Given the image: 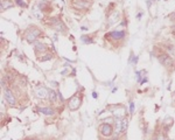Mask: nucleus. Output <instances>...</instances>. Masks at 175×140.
<instances>
[{"mask_svg":"<svg viewBox=\"0 0 175 140\" xmlns=\"http://www.w3.org/2000/svg\"><path fill=\"white\" fill-rule=\"evenodd\" d=\"M81 105H82V95H79V92H76L68 99V109L70 111H77Z\"/></svg>","mask_w":175,"mask_h":140,"instance_id":"f257e3e1","label":"nucleus"},{"mask_svg":"<svg viewBox=\"0 0 175 140\" xmlns=\"http://www.w3.org/2000/svg\"><path fill=\"white\" fill-rule=\"evenodd\" d=\"M126 38V34L124 30H118V32H111L105 35V40H109L110 42H112L113 44L123 42Z\"/></svg>","mask_w":175,"mask_h":140,"instance_id":"f03ea898","label":"nucleus"},{"mask_svg":"<svg viewBox=\"0 0 175 140\" xmlns=\"http://www.w3.org/2000/svg\"><path fill=\"white\" fill-rule=\"evenodd\" d=\"M98 132L99 134L104 137V138H111L113 133H114V130H113V126L109 123H102L101 125L98 126Z\"/></svg>","mask_w":175,"mask_h":140,"instance_id":"7ed1b4c3","label":"nucleus"},{"mask_svg":"<svg viewBox=\"0 0 175 140\" xmlns=\"http://www.w3.org/2000/svg\"><path fill=\"white\" fill-rule=\"evenodd\" d=\"M158 60H159V62L164 65L165 68L167 69H172V68H174V60L173 57L168 55L167 53H164V54H160L159 56H158Z\"/></svg>","mask_w":175,"mask_h":140,"instance_id":"20e7f679","label":"nucleus"},{"mask_svg":"<svg viewBox=\"0 0 175 140\" xmlns=\"http://www.w3.org/2000/svg\"><path fill=\"white\" fill-rule=\"evenodd\" d=\"M4 97H5L6 103L10 105L11 107H14L16 105V99H15V96L13 91L11 90L10 88H5L4 89Z\"/></svg>","mask_w":175,"mask_h":140,"instance_id":"39448f33","label":"nucleus"},{"mask_svg":"<svg viewBox=\"0 0 175 140\" xmlns=\"http://www.w3.org/2000/svg\"><path fill=\"white\" fill-rule=\"evenodd\" d=\"M52 28H54L55 30H57L60 33H65V30H67V27H65V25L61 21V20H54L53 24H52Z\"/></svg>","mask_w":175,"mask_h":140,"instance_id":"423d86ee","label":"nucleus"},{"mask_svg":"<svg viewBox=\"0 0 175 140\" xmlns=\"http://www.w3.org/2000/svg\"><path fill=\"white\" fill-rule=\"evenodd\" d=\"M73 7L75 10H88L90 7V2L84 0H75L73 2Z\"/></svg>","mask_w":175,"mask_h":140,"instance_id":"0eeeda50","label":"nucleus"},{"mask_svg":"<svg viewBox=\"0 0 175 140\" xmlns=\"http://www.w3.org/2000/svg\"><path fill=\"white\" fill-rule=\"evenodd\" d=\"M48 50V46L42 43V42H34V52L36 55H41V54L46 53Z\"/></svg>","mask_w":175,"mask_h":140,"instance_id":"6e6552de","label":"nucleus"},{"mask_svg":"<svg viewBox=\"0 0 175 140\" xmlns=\"http://www.w3.org/2000/svg\"><path fill=\"white\" fill-rule=\"evenodd\" d=\"M118 21H119V13L118 12H113V13H111V14L107 16V25L109 26L114 25Z\"/></svg>","mask_w":175,"mask_h":140,"instance_id":"1a4fd4ad","label":"nucleus"},{"mask_svg":"<svg viewBox=\"0 0 175 140\" xmlns=\"http://www.w3.org/2000/svg\"><path fill=\"white\" fill-rule=\"evenodd\" d=\"M27 30H28L29 33H32L33 35H35L38 39H39L40 36H43V33L41 32V29L38 28L36 26H29L28 28H27Z\"/></svg>","mask_w":175,"mask_h":140,"instance_id":"9d476101","label":"nucleus"},{"mask_svg":"<svg viewBox=\"0 0 175 140\" xmlns=\"http://www.w3.org/2000/svg\"><path fill=\"white\" fill-rule=\"evenodd\" d=\"M22 39H25L26 41H28L29 43H33V42H36V36L35 35H33L32 33H29L28 30L26 29V32H25V35L22 36Z\"/></svg>","mask_w":175,"mask_h":140,"instance_id":"9b49d317","label":"nucleus"},{"mask_svg":"<svg viewBox=\"0 0 175 140\" xmlns=\"http://www.w3.org/2000/svg\"><path fill=\"white\" fill-rule=\"evenodd\" d=\"M39 111L42 113V115H46V116H53L54 113H55V110H54L53 107L50 106H43V107H40Z\"/></svg>","mask_w":175,"mask_h":140,"instance_id":"f8f14e48","label":"nucleus"},{"mask_svg":"<svg viewBox=\"0 0 175 140\" xmlns=\"http://www.w3.org/2000/svg\"><path fill=\"white\" fill-rule=\"evenodd\" d=\"M48 93H49V91L46 88H40L39 90L36 91V96L39 97V98H47V97H48Z\"/></svg>","mask_w":175,"mask_h":140,"instance_id":"ddd939ff","label":"nucleus"},{"mask_svg":"<svg viewBox=\"0 0 175 140\" xmlns=\"http://www.w3.org/2000/svg\"><path fill=\"white\" fill-rule=\"evenodd\" d=\"M57 95L56 92L54 91V90H50L48 93V99L50 103H53V104H56V102H57Z\"/></svg>","mask_w":175,"mask_h":140,"instance_id":"4468645a","label":"nucleus"},{"mask_svg":"<svg viewBox=\"0 0 175 140\" xmlns=\"http://www.w3.org/2000/svg\"><path fill=\"white\" fill-rule=\"evenodd\" d=\"M122 134L124 133H126V130H127V126H128V118L127 117H124L122 118Z\"/></svg>","mask_w":175,"mask_h":140,"instance_id":"2eb2a0df","label":"nucleus"},{"mask_svg":"<svg viewBox=\"0 0 175 140\" xmlns=\"http://www.w3.org/2000/svg\"><path fill=\"white\" fill-rule=\"evenodd\" d=\"M13 5H14V4H13V2H11L10 0H2V1H1V11L7 10V8L12 7Z\"/></svg>","mask_w":175,"mask_h":140,"instance_id":"dca6fc26","label":"nucleus"},{"mask_svg":"<svg viewBox=\"0 0 175 140\" xmlns=\"http://www.w3.org/2000/svg\"><path fill=\"white\" fill-rule=\"evenodd\" d=\"M52 58H53V55H52V54H46L44 57L39 58V61L40 62H44V61H48V60H52Z\"/></svg>","mask_w":175,"mask_h":140,"instance_id":"f3484780","label":"nucleus"},{"mask_svg":"<svg viewBox=\"0 0 175 140\" xmlns=\"http://www.w3.org/2000/svg\"><path fill=\"white\" fill-rule=\"evenodd\" d=\"M15 2H16V4H18V5L19 6H21V7H24V6H26L24 4V2H22V0H15Z\"/></svg>","mask_w":175,"mask_h":140,"instance_id":"a211bd4d","label":"nucleus"},{"mask_svg":"<svg viewBox=\"0 0 175 140\" xmlns=\"http://www.w3.org/2000/svg\"><path fill=\"white\" fill-rule=\"evenodd\" d=\"M22 140H40V139H38L36 137H27V138H25Z\"/></svg>","mask_w":175,"mask_h":140,"instance_id":"6ab92c4d","label":"nucleus"},{"mask_svg":"<svg viewBox=\"0 0 175 140\" xmlns=\"http://www.w3.org/2000/svg\"><path fill=\"white\" fill-rule=\"evenodd\" d=\"M104 140H122L120 138H117V137H114V138H105Z\"/></svg>","mask_w":175,"mask_h":140,"instance_id":"aec40b11","label":"nucleus"}]
</instances>
